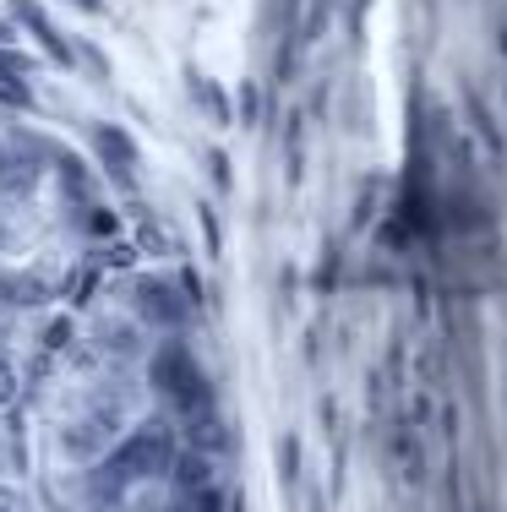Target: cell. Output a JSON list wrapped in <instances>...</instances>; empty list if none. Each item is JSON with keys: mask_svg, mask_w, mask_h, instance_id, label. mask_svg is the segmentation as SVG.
Segmentation results:
<instances>
[{"mask_svg": "<svg viewBox=\"0 0 507 512\" xmlns=\"http://www.w3.org/2000/svg\"><path fill=\"white\" fill-rule=\"evenodd\" d=\"M120 425H126V409H120V398H88V409L77 414V420H66L60 425V453H66L71 463H99L104 458V447L120 436Z\"/></svg>", "mask_w": 507, "mask_h": 512, "instance_id": "cell-1", "label": "cell"}, {"mask_svg": "<svg viewBox=\"0 0 507 512\" xmlns=\"http://www.w3.org/2000/svg\"><path fill=\"white\" fill-rule=\"evenodd\" d=\"M115 458L126 463L131 480H159L175 469V431L164 420H142L137 431H126V442L115 447Z\"/></svg>", "mask_w": 507, "mask_h": 512, "instance_id": "cell-2", "label": "cell"}, {"mask_svg": "<svg viewBox=\"0 0 507 512\" xmlns=\"http://www.w3.org/2000/svg\"><path fill=\"white\" fill-rule=\"evenodd\" d=\"M153 376H159L164 393H175V398H180V409H191V414L208 409V387H202V371L191 365L186 349H175V344L159 349V355H153Z\"/></svg>", "mask_w": 507, "mask_h": 512, "instance_id": "cell-3", "label": "cell"}, {"mask_svg": "<svg viewBox=\"0 0 507 512\" xmlns=\"http://www.w3.org/2000/svg\"><path fill=\"white\" fill-rule=\"evenodd\" d=\"M137 316L153 327H180L186 322V306H180L175 284H164V278H137Z\"/></svg>", "mask_w": 507, "mask_h": 512, "instance_id": "cell-4", "label": "cell"}, {"mask_svg": "<svg viewBox=\"0 0 507 512\" xmlns=\"http://www.w3.org/2000/svg\"><path fill=\"white\" fill-rule=\"evenodd\" d=\"M175 485H180V496H208V458L202 453H191V458H175Z\"/></svg>", "mask_w": 507, "mask_h": 512, "instance_id": "cell-5", "label": "cell"}, {"mask_svg": "<svg viewBox=\"0 0 507 512\" xmlns=\"http://www.w3.org/2000/svg\"><path fill=\"white\" fill-rule=\"evenodd\" d=\"M99 153H110L115 175H131V164H137V153H131V142L120 137L115 126H104V131H99Z\"/></svg>", "mask_w": 507, "mask_h": 512, "instance_id": "cell-6", "label": "cell"}, {"mask_svg": "<svg viewBox=\"0 0 507 512\" xmlns=\"http://www.w3.org/2000/svg\"><path fill=\"white\" fill-rule=\"evenodd\" d=\"M99 349H110L115 360H126V355H137V333H131V327H104Z\"/></svg>", "mask_w": 507, "mask_h": 512, "instance_id": "cell-7", "label": "cell"}, {"mask_svg": "<svg viewBox=\"0 0 507 512\" xmlns=\"http://www.w3.org/2000/svg\"><path fill=\"white\" fill-rule=\"evenodd\" d=\"M11 393H17V371H11V360L0 355V409L11 404Z\"/></svg>", "mask_w": 507, "mask_h": 512, "instance_id": "cell-8", "label": "cell"}, {"mask_svg": "<svg viewBox=\"0 0 507 512\" xmlns=\"http://www.w3.org/2000/svg\"><path fill=\"white\" fill-rule=\"evenodd\" d=\"M0 512H28V507H22L17 496H0Z\"/></svg>", "mask_w": 507, "mask_h": 512, "instance_id": "cell-9", "label": "cell"}, {"mask_svg": "<svg viewBox=\"0 0 507 512\" xmlns=\"http://www.w3.org/2000/svg\"><path fill=\"white\" fill-rule=\"evenodd\" d=\"M0 474H6V447H0Z\"/></svg>", "mask_w": 507, "mask_h": 512, "instance_id": "cell-10", "label": "cell"}, {"mask_svg": "<svg viewBox=\"0 0 507 512\" xmlns=\"http://www.w3.org/2000/svg\"><path fill=\"white\" fill-rule=\"evenodd\" d=\"M0 39H6V28H0Z\"/></svg>", "mask_w": 507, "mask_h": 512, "instance_id": "cell-11", "label": "cell"}]
</instances>
